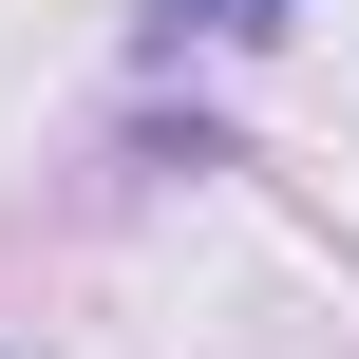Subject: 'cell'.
<instances>
[{"mask_svg": "<svg viewBox=\"0 0 359 359\" xmlns=\"http://www.w3.org/2000/svg\"><path fill=\"white\" fill-rule=\"evenodd\" d=\"M303 0H133V57H227V38H284Z\"/></svg>", "mask_w": 359, "mask_h": 359, "instance_id": "6da1fadb", "label": "cell"}]
</instances>
